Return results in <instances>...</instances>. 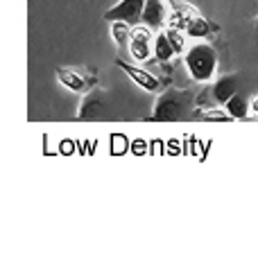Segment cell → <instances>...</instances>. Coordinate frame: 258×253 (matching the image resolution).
I'll return each mask as SVG.
<instances>
[{"mask_svg": "<svg viewBox=\"0 0 258 253\" xmlns=\"http://www.w3.org/2000/svg\"><path fill=\"white\" fill-rule=\"evenodd\" d=\"M192 102H195V93L192 91H179V89H170L156 100L154 111H152L150 120L152 122H174L181 120L188 116Z\"/></svg>", "mask_w": 258, "mask_h": 253, "instance_id": "cell-1", "label": "cell"}, {"mask_svg": "<svg viewBox=\"0 0 258 253\" xmlns=\"http://www.w3.org/2000/svg\"><path fill=\"white\" fill-rule=\"evenodd\" d=\"M183 63L195 81H211L218 72V50L211 43H195L186 50Z\"/></svg>", "mask_w": 258, "mask_h": 253, "instance_id": "cell-2", "label": "cell"}, {"mask_svg": "<svg viewBox=\"0 0 258 253\" xmlns=\"http://www.w3.org/2000/svg\"><path fill=\"white\" fill-rule=\"evenodd\" d=\"M147 0H120L118 5H113L111 9L104 12V21H125L129 25H136L143 18V9H145Z\"/></svg>", "mask_w": 258, "mask_h": 253, "instance_id": "cell-3", "label": "cell"}, {"mask_svg": "<svg viewBox=\"0 0 258 253\" xmlns=\"http://www.w3.org/2000/svg\"><path fill=\"white\" fill-rule=\"evenodd\" d=\"M129 52L136 61H145L152 52H154V36H152V27H134L132 39H129Z\"/></svg>", "mask_w": 258, "mask_h": 253, "instance_id": "cell-4", "label": "cell"}, {"mask_svg": "<svg viewBox=\"0 0 258 253\" xmlns=\"http://www.w3.org/2000/svg\"><path fill=\"white\" fill-rule=\"evenodd\" d=\"M57 79H59V84L66 86L73 93H86V91H91V86L95 84V77L84 75V72L75 70V68H59Z\"/></svg>", "mask_w": 258, "mask_h": 253, "instance_id": "cell-5", "label": "cell"}, {"mask_svg": "<svg viewBox=\"0 0 258 253\" xmlns=\"http://www.w3.org/2000/svg\"><path fill=\"white\" fill-rule=\"evenodd\" d=\"M116 66L120 68V70L125 72V75H127L132 81H136V84L141 86V89L150 91V93H154V91H159V89H161V81L156 79V77L152 75V72L143 70V68H138V66H132V63L122 61V59H118Z\"/></svg>", "mask_w": 258, "mask_h": 253, "instance_id": "cell-6", "label": "cell"}, {"mask_svg": "<svg viewBox=\"0 0 258 253\" xmlns=\"http://www.w3.org/2000/svg\"><path fill=\"white\" fill-rule=\"evenodd\" d=\"M107 107V98H104V91H91L84 98L77 113V120H95L100 116V111H104Z\"/></svg>", "mask_w": 258, "mask_h": 253, "instance_id": "cell-7", "label": "cell"}, {"mask_svg": "<svg viewBox=\"0 0 258 253\" xmlns=\"http://www.w3.org/2000/svg\"><path fill=\"white\" fill-rule=\"evenodd\" d=\"M236 93H238V79L233 75L220 77V79L209 89V95L215 104H227Z\"/></svg>", "mask_w": 258, "mask_h": 253, "instance_id": "cell-8", "label": "cell"}, {"mask_svg": "<svg viewBox=\"0 0 258 253\" xmlns=\"http://www.w3.org/2000/svg\"><path fill=\"white\" fill-rule=\"evenodd\" d=\"M143 25L152 27V30H161V27L168 23V14H165V7L161 0H147L145 9H143Z\"/></svg>", "mask_w": 258, "mask_h": 253, "instance_id": "cell-9", "label": "cell"}, {"mask_svg": "<svg viewBox=\"0 0 258 253\" xmlns=\"http://www.w3.org/2000/svg\"><path fill=\"white\" fill-rule=\"evenodd\" d=\"M195 9L188 7L186 3H174L172 5V14L168 16V25L170 27H177V30H183L186 32L188 23H190V18L195 16Z\"/></svg>", "mask_w": 258, "mask_h": 253, "instance_id": "cell-10", "label": "cell"}, {"mask_svg": "<svg viewBox=\"0 0 258 253\" xmlns=\"http://www.w3.org/2000/svg\"><path fill=\"white\" fill-rule=\"evenodd\" d=\"M174 54H177V52H174V48H172V43H170L168 34L161 30L159 34L154 36V57H156V61H159V63H168Z\"/></svg>", "mask_w": 258, "mask_h": 253, "instance_id": "cell-11", "label": "cell"}, {"mask_svg": "<svg viewBox=\"0 0 258 253\" xmlns=\"http://www.w3.org/2000/svg\"><path fill=\"white\" fill-rule=\"evenodd\" d=\"M224 111H227V116L231 118V120H245L247 113H249V107H247L245 98L236 93L227 104H224Z\"/></svg>", "mask_w": 258, "mask_h": 253, "instance_id": "cell-12", "label": "cell"}, {"mask_svg": "<svg viewBox=\"0 0 258 253\" xmlns=\"http://www.w3.org/2000/svg\"><path fill=\"white\" fill-rule=\"evenodd\" d=\"M211 30H213V27L209 25V21H206L204 16H200V14H195L186 27V34L190 36V39H204V36L211 34Z\"/></svg>", "mask_w": 258, "mask_h": 253, "instance_id": "cell-13", "label": "cell"}, {"mask_svg": "<svg viewBox=\"0 0 258 253\" xmlns=\"http://www.w3.org/2000/svg\"><path fill=\"white\" fill-rule=\"evenodd\" d=\"M111 34H113V41L118 43V48H125L132 39V25L125 21H113L111 23Z\"/></svg>", "mask_w": 258, "mask_h": 253, "instance_id": "cell-14", "label": "cell"}, {"mask_svg": "<svg viewBox=\"0 0 258 253\" xmlns=\"http://www.w3.org/2000/svg\"><path fill=\"white\" fill-rule=\"evenodd\" d=\"M165 34H168V39H170V43H172V48H174V52H186V39H183V34L186 32L183 30H177V27H170L168 25V30H165Z\"/></svg>", "mask_w": 258, "mask_h": 253, "instance_id": "cell-15", "label": "cell"}, {"mask_svg": "<svg viewBox=\"0 0 258 253\" xmlns=\"http://www.w3.org/2000/svg\"><path fill=\"white\" fill-rule=\"evenodd\" d=\"M251 111L258 116V98H254V102H251Z\"/></svg>", "mask_w": 258, "mask_h": 253, "instance_id": "cell-16", "label": "cell"}]
</instances>
